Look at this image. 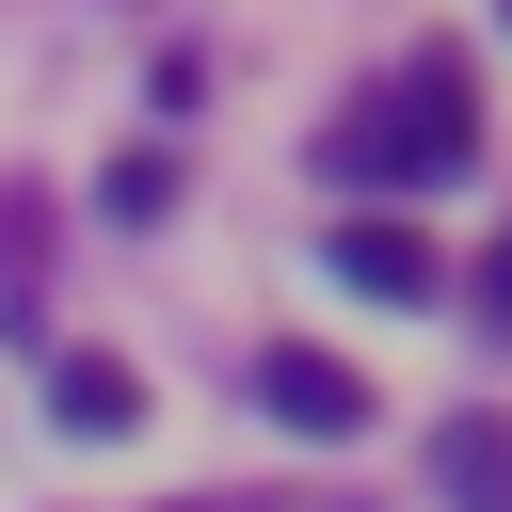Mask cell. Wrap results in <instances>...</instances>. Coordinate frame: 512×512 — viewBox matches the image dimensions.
Listing matches in <instances>:
<instances>
[{"mask_svg":"<svg viewBox=\"0 0 512 512\" xmlns=\"http://www.w3.org/2000/svg\"><path fill=\"white\" fill-rule=\"evenodd\" d=\"M320 176H336V192H432V176H464V64L416 48L400 96H368V112L320 128Z\"/></svg>","mask_w":512,"mask_h":512,"instance_id":"cell-1","label":"cell"},{"mask_svg":"<svg viewBox=\"0 0 512 512\" xmlns=\"http://www.w3.org/2000/svg\"><path fill=\"white\" fill-rule=\"evenodd\" d=\"M480 320H496V336H512V240H496V256H480Z\"/></svg>","mask_w":512,"mask_h":512,"instance_id":"cell-7","label":"cell"},{"mask_svg":"<svg viewBox=\"0 0 512 512\" xmlns=\"http://www.w3.org/2000/svg\"><path fill=\"white\" fill-rule=\"evenodd\" d=\"M432 496L448 512H512V416H448L432 432Z\"/></svg>","mask_w":512,"mask_h":512,"instance_id":"cell-4","label":"cell"},{"mask_svg":"<svg viewBox=\"0 0 512 512\" xmlns=\"http://www.w3.org/2000/svg\"><path fill=\"white\" fill-rule=\"evenodd\" d=\"M256 416H272V432H304V448H352V432H368V384H352L336 352H304V336H288V352H256Z\"/></svg>","mask_w":512,"mask_h":512,"instance_id":"cell-2","label":"cell"},{"mask_svg":"<svg viewBox=\"0 0 512 512\" xmlns=\"http://www.w3.org/2000/svg\"><path fill=\"white\" fill-rule=\"evenodd\" d=\"M96 208H112V224H144V208H176V160H112V176H96Z\"/></svg>","mask_w":512,"mask_h":512,"instance_id":"cell-6","label":"cell"},{"mask_svg":"<svg viewBox=\"0 0 512 512\" xmlns=\"http://www.w3.org/2000/svg\"><path fill=\"white\" fill-rule=\"evenodd\" d=\"M320 256H336V288H352V304H432V288H448V272H432V240H416L400 208H384V224H336Z\"/></svg>","mask_w":512,"mask_h":512,"instance_id":"cell-3","label":"cell"},{"mask_svg":"<svg viewBox=\"0 0 512 512\" xmlns=\"http://www.w3.org/2000/svg\"><path fill=\"white\" fill-rule=\"evenodd\" d=\"M48 416L96 448V432H144V384H128L112 352H64V368H48Z\"/></svg>","mask_w":512,"mask_h":512,"instance_id":"cell-5","label":"cell"}]
</instances>
